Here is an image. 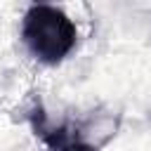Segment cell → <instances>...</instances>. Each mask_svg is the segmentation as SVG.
<instances>
[{
    "label": "cell",
    "mask_w": 151,
    "mask_h": 151,
    "mask_svg": "<svg viewBox=\"0 0 151 151\" xmlns=\"http://www.w3.org/2000/svg\"><path fill=\"white\" fill-rule=\"evenodd\" d=\"M76 24L54 5H31L21 21L26 50L42 64H59L76 47Z\"/></svg>",
    "instance_id": "obj_1"
},
{
    "label": "cell",
    "mask_w": 151,
    "mask_h": 151,
    "mask_svg": "<svg viewBox=\"0 0 151 151\" xmlns=\"http://www.w3.org/2000/svg\"><path fill=\"white\" fill-rule=\"evenodd\" d=\"M28 123L35 137L50 151H97V146L106 142V137L99 134L97 130H116V125H104V120H94V118L54 125L40 104H35L28 111Z\"/></svg>",
    "instance_id": "obj_2"
}]
</instances>
